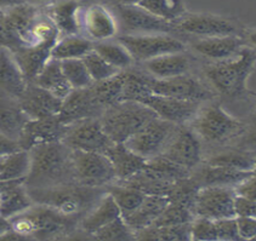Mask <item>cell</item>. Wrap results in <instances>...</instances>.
<instances>
[{
    "label": "cell",
    "mask_w": 256,
    "mask_h": 241,
    "mask_svg": "<svg viewBox=\"0 0 256 241\" xmlns=\"http://www.w3.org/2000/svg\"><path fill=\"white\" fill-rule=\"evenodd\" d=\"M104 107L95 100L90 87L72 90L62 102L58 119L62 124L72 125L86 119H100L104 112Z\"/></svg>",
    "instance_id": "e0dca14e"
},
{
    "label": "cell",
    "mask_w": 256,
    "mask_h": 241,
    "mask_svg": "<svg viewBox=\"0 0 256 241\" xmlns=\"http://www.w3.org/2000/svg\"><path fill=\"white\" fill-rule=\"evenodd\" d=\"M194 215L190 210L178 205V204L169 203L164 211L162 212L153 227H169V226H181L190 223L194 220Z\"/></svg>",
    "instance_id": "ee69618b"
},
{
    "label": "cell",
    "mask_w": 256,
    "mask_h": 241,
    "mask_svg": "<svg viewBox=\"0 0 256 241\" xmlns=\"http://www.w3.org/2000/svg\"><path fill=\"white\" fill-rule=\"evenodd\" d=\"M136 102L150 107L157 114L158 118L170 121L176 125L188 124L197 114L202 103L192 101L176 100L172 97L156 95L150 91L140 96Z\"/></svg>",
    "instance_id": "2e32d148"
},
{
    "label": "cell",
    "mask_w": 256,
    "mask_h": 241,
    "mask_svg": "<svg viewBox=\"0 0 256 241\" xmlns=\"http://www.w3.org/2000/svg\"><path fill=\"white\" fill-rule=\"evenodd\" d=\"M141 75L142 80L150 92L164 97L198 102V103L215 100L216 97V92L212 89V86L208 83H203L194 75L186 74L168 79H157L144 73H141Z\"/></svg>",
    "instance_id": "52a82bcc"
},
{
    "label": "cell",
    "mask_w": 256,
    "mask_h": 241,
    "mask_svg": "<svg viewBox=\"0 0 256 241\" xmlns=\"http://www.w3.org/2000/svg\"><path fill=\"white\" fill-rule=\"evenodd\" d=\"M83 61L88 68V70H89V74L94 83L106 80V79L112 78V76H114L122 72V70L116 69V67L110 66L107 61H104L94 50L88 53L86 56H84Z\"/></svg>",
    "instance_id": "f6af8a7d"
},
{
    "label": "cell",
    "mask_w": 256,
    "mask_h": 241,
    "mask_svg": "<svg viewBox=\"0 0 256 241\" xmlns=\"http://www.w3.org/2000/svg\"><path fill=\"white\" fill-rule=\"evenodd\" d=\"M30 170L24 180L27 189L51 188L74 182L72 149L62 141L36 144L30 149Z\"/></svg>",
    "instance_id": "6da1fadb"
},
{
    "label": "cell",
    "mask_w": 256,
    "mask_h": 241,
    "mask_svg": "<svg viewBox=\"0 0 256 241\" xmlns=\"http://www.w3.org/2000/svg\"><path fill=\"white\" fill-rule=\"evenodd\" d=\"M106 191L113 197L118 208L120 209L123 217L135 211L146 197V194H144L138 189L132 188V187L126 186L122 182H116V181L106 186Z\"/></svg>",
    "instance_id": "f35d334b"
},
{
    "label": "cell",
    "mask_w": 256,
    "mask_h": 241,
    "mask_svg": "<svg viewBox=\"0 0 256 241\" xmlns=\"http://www.w3.org/2000/svg\"><path fill=\"white\" fill-rule=\"evenodd\" d=\"M216 233H218V241H240V233H238L237 217L221 218L215 221Z\"/></svg>",
    "instance_id": "681fc988"
},
{
    "label": "cell",
    "mask_w": 256,
    "mask_h": 241,
    "mask_svg": "<svg viewBox=\"0 0 256 241\" xmlns=\"http://www.w3.org/2000/svg\"><path fill=\"white\" fill-rule=\"evenodd\" d=\"M176 30L199 39L214 36H243L246 29L237 22L212 13H186L175 23Z\"/></svg>",
    "instance_id": "7c38bea8"
},
{
    "label": "cell",
    "mask_w": 256,
    "mask_h": 241,
    "mask_svg": "<svg viewBox=\"0 0 256 241\" xmlns=\"http://www.w3.org/2000/svg\"><path fill=\"white\" fill-rule=\"evenodd\" d=\"M33 84L38 85L42 89L46 90L51 95L62 101L73 90L64 74L61 62L54 58H50V61L45 64V67L42 68V70L36 76Z\"/></svg>",
    "instance_id": "d6a6232c"
},
{
    "label": "cell",
    "mask_w": 256,
    "mask_h": 241,
    "mask_svg": "<svg viewBox=\"0 0 256 241\" xmlns=\"http://www.w3.org/2000/svg\"><path fill=\"white\" fill-rule=\"evenodd\" d=\"M138 6L174 24L187 13L184 0H142Z\"/></svg>",
    "instance_id": "ab89813d"
},
{
    "label": "cell",
    "mask_w": 256,
    "mask_h": 241,
    "mask_svg": "<svg viewBox=\"0 0 256 241\" xmlns=\"http://www.w3.org/2000/svg\"><path fill=\"white\" fill-rule=\"evenodd\" d=\"M2 158H0V166H2Z\"/></svg>",
    "instance_id": "94428289"
},
{
    "label": "cell",
    "mask_w": 256,
    "mask_h": 241,
    "mask_svg": "<svg viewBox=\"0 0 256 241\" xmlns=\"http://www.w3.org/2000/svg\"><path fill=\"white\" fill-rule=\"evenodd\" d=\"M136 240L187 241L190 240V223L181 226L153 227L142 229L135 234Z\"/></svg>",
    "instance_id": "60d3db41"
},
{
    "label": "cell",
    "mask_w": 256,
    "mask_h": 241,
    "mask_svg": "<svg viewBox=\"0 0 256 241\" xmlns=\"http://www.w3.org/2000/svg\"><path fill=\"white\" fill-rule=\"evenodd\" d=\"M141 66L146 70V74L153 78L168 79L190 74L192 61L186 51H184L159 56L157 58L144 62Z\"/></svg>",
    "instance_id": "d4e9b609"
},
{
    "label": "cell",
    "mask_w": 256,
    "mask_h": 241,
    "mask_svg": "<svg viewBox=\"0 0 256 241\" xmlns=\"http://www.w3.org/2000/svg\"><path fill=\"white\" fill-rule=\"evenodd\" d=\"M6 16L11 27L15 30L17 35L24 42L26 46L30 45V29L36 23V18L40 15L42 11L38 6H34L28 2L14 5L6 7Z\"/></svg>",
    "instance_id": "836d02e7"
},
{
    "label": "cell",
    "mask_w": 256,
    "mask_h": 241,
    "mask_svg": "<svg viewBox=\"0 0 256 241\" xmlns=\"http://www.w3.org/2000/svg\"><path fill=\"white\" fill-rule=\"evenodd\" d=\"M244 46H246L244 38L237 35L198 39L190 45L197 55L209 59L210 62L224 61L236 57Z\"/></svg>",
    "instance_id": "44dd1931"
},
{
    "label": "cell",
    "mask_w": 256,
    "mask_h": 241,
    "mask_svg": "<svg viewBox=\"0 0 256 241\" xmlns=\"http://www.w3.org/2000/svg\"><path fill=\"white\" fill-rule=\"evenodd\" d=\"M254 240H256V238H255V239H254Z\"/></svg>",
    "instance_id": "be15d7a7"
},
{
    "label": "cell",
    "mask_w": 256,
    "mask_h": 241,
    "mask_svg": "<svg viewBox=\"0 0 256 241\" xmlns=\"http://www.w3.org/2000/svg\"><path fill=\"white\" fill-rule=\"evenodd\" d=\"M199 189H200V186L192 176L180 178L172 184V191L168 194V199L170 203L178 204L193 212Z\"/></svg>",
    "instance_id": "b9f144b4"
},
{
    "label": "cell",
    "mask_w": 256,
    "mask_h": 241,
    "mask_svg": "<svg viewBox=\"0 0 256 241\" xmlns=\"http://www.w3.org/2000/svg\"><path fill=\"white\" fill-rule=\"evenodd\" d=\"M82 5L79 0H55L49 5L46 15L52 19L60 33L64 35H76L82 30Z\"/></svg>",
    "instance_id": "484cf974"
},
{
    "label": "cell",
    "mask_w": 256,
    "mask_h": 241,
    "mask_svg": "<svg viewBox=\"0 0 256 241\" xmlns=\"http://www.w3.org/2000/svg\"><path fill=\"white\" fill-rule=\"evenodd\" d=\"M74 182L86 187H106L116 182L112 163L104 153L72 150Z\"/></svg>",
    "instance_id": "9c48e42d"
},
{
    "label": "cell",
    "mask_w": 256,
    "mask_h": 241,
    "mask_svg": "<svg viewBox=\"0 0 256 241\" xmlns=\"http://www.w3.org/2000/svg\"><path fill=\"white\" fill-rule=\"evenodd\" d=\"M178 125L160 118H154L135 135H132L125 146L146 160L159 157L166 148Z\"/></svg>",
    "instance_id": "30bf717a"
},
{
    "label": "cell",
    "mask_w": 256,
    "mask_h": 241,
    "mask_svg": "<svg viewBox=\"0 0 256 241\" xmlns=\"http://www.w3.org/2000/svg\"><path fill=\"white\" fill-rule=\"evenodd\" d=\"M112 4V6H132V5H138L142 0H107Z\"/></svg>",
    "instance_id": "6f0895ef"
},
{
    "label": "cell",
    "mask_w": 256,
    "mask_h": 241,
    "mask_svg": "<svg viewBox=\"0 0 256 241\" xmlns=\"http://www.w3.org/2000/svg\"><path fill=\"white\" fill-rule=\"evenodd\" d=\"M62 142L72 150L98 153H104L113 144L100 119H86L68 125Z\"/></svg>",
    "instance_id": "5bb4252c"
},
{
    "label": "cell",
    "mask_w": 256,
    "mask_h": 241,
    "mask_svg": "<svg viewBox=\"0 0 256 241\" xmlns=\"http://www.w3.org/2000/svg\"><path fill=\"white\" fill-rule=\"evenodd\" d=\"M5 8H0V47L8 49L11 52H16L26 45L11 27Z\"/></svg>",
    "instance_id": "7dc6e473"
},
{
    "label": "cell",
    "mask_w": 256,
    "mask_h": 241,
    "mask_svg": "<svg viewBox=\"0 0 256 241\" xmlns=\"http://www.w3.org/2000/svg\"><path fill=\"white\" fill-rule=\"evenodd\" d=\"M8 221L12 231L27 239H58L73 233L79 223L38 204Z\"/></svg>",
    "instance_id": "5b68a950"
},
{
    "label": "cell",
    "mask_w": 256,
    "mask_h": 241,
    "mask_svg": "<svg viewBox=\"0 0 256 241\" xmlns=\"http://www.w3.org/2000/svg\"><path fill=\"white\" fill-rule=\"evenodd\" d=\"M162 157L192 172L204 161V146L188 125H178Z\"/></svg>",
    "instance_id": "8fae6325"
},
{
    "label": "cell",
    "mask_w": 256,
    "mask_h": 241,
    "mask_svg": "<svg viewBox=\"0 0 256 241\" xmlns=\"http://www.w3.org/2000/svg\"><path fill=\"white\" fill-rule=\"evenodd\" d=\"M32 200L38 205L49 208L61 216L80 222L106 193V187H86L76 183L51 188L27 189Z\"/></svg>",
    "instance_id": "7a4b0ae2"
},
{
    "label": "cell",
    "mask_w": 256,
    "mask_h": 241,
    "mask_svg": "<svg viewBox=\"0 0 256 241\" xmlns=\"http://www.w3.org/2000/svg\"><path fill=\"white\" fill-rule=\"evenodd\" d=\"M30 170V150H20L2 158L0 166V182L24 181Z\"/></svg>",
    "instance_id": "74e56055"
},
{
    "label": "cell",
    "mask_w": 256,
    "mask_h": 241,
    "mask_svg": "<svg viewBox=\"0 0 256 241\" xmlns=\"http://www.w3.org/2000/svg\"><path fill=\"white\" fill-rule=\"evenodd\" d=\"M236 194L240 197L246 198L249 200H256V174L252 172V176H249L246 181H243L240 184H238L234 188Z\"/></svg>",
    "instance_id": "f5cc1de1"
},
{
    "label": "cell",
    "mask_w": 256,
    "mask_h": 241,
    "mask_svg": "<svg viewBox=\"0 0 256 241\" xmlns=\"http://www.w3.org/2000/svg\"><path fill=\"white\" fill-rule=\"evenodd\" d=\"M66 131L67 126L60 121L58 115L42 119H30L22 130L18 142L22 149L30 150L36 144L62 141Z\"/></svg>",
    "instance_id": "d6986e66"
},
{
    "label": "cell",
    "mask_w": 256,
    "mask_h": 241,
    "mask_svg": "<svg viewBox=\"0 0 256 241\" xmlns=\"http://www.w3.org/2000/svg\"><path fill=\"white\" fill-rule=\"evenodd\" d=\"M204 164L212 166H226L242 171H254L256 154L254 150H244L233 147H220L218 150L204 155Z\"/></svg>",
    "instance_id": "f546056e"
},
{
    "label": "cell",
    "mask_w": 256,
    "mask_h": 241,
    "mask_svg": "<svg viewBox=\"0 0 256 241\" xmlns=\"http://www.w3.org/2000/svg\"><path fill=\"white\" fill-rule=\"evenodd\" d=\"M60 62H61L64 74L73 90L88 89L94 84L83 58L66 59V61Z\"/></svg>",
    "instance_id": "7bdbcfd3"
},
{
    "label": "cell",
    "mask_w": 256,
    "mask_h": 241,
    "mask_svg": "<svg viewBox=\"0 0 256 241\" xmlns=\"http://www.w3.org/2000/svg\"><path fill=\"white\" fill-rule=\"evenodd\" d=\"M188 126L203 143L216 147H228L243 132L246 123L226 112L220 102H204Z\"/></svg>",
    "instance_id": "277c9868"
},
{
    "label": "cell",
    "mask_w": 256,
    "mask_h": 241,
    "mask_svg": "<svg viewBox=\"0 0 256 241\" xmlns=\"http://www.w3.org/2000/svg\"><path fill=\"white\" fill-rule=\"evenodd\" d=\"M62 100L51 95L36 84H28L22 97L18 100L20 107L30 119H42L58 115Z\"/></svg>",
    "instance_id": "ffe728a7"
},
{
    "label": "cell",
    "mask_w": 256,
    "mask_h": 241,
    "mask_svg": "<svg viewBox=\"0 0 256 241\" xmlns=\"http://www.w3.org/2000/svg\"><path fill=\"white\" fill-rule=\"evenodd\" d=\"M94 51L119 70H129L135 64L132 53L116 39L94 42Z\"/></svg>",
    "instance_id": "8d00e7d4"
},
{
    "label": "cell",
    "mask_w": 256,
    "mask_h": 241,
    "mask_svg": "<svg viewBox=\"0 0 256 241\" xmlns=\"http://www.w3.org/2000/svg\"><path fill=\"white\" fill-rule=\"evenodd\" d=\"M254 171H242L226 166H212L202 164L197 169L193 170L192 176L200 187L216 186L236 188L238 184L246 181Z\"/></svg>",
    "instance_id": "7402d4cb"
},
{
    "label": "cell",
    "mask_w": 256,
    "mask_h": 241,
    "mask_svg": "<svg viewBox=\"0 0 256 241\" xmlns=\"http://www.w3.org/2000/svg\"><path fill=\"white\" fill-rule=\"evenodd\" d=\"M236 197L237 194L234 188L230 187H200L193 214L196 217H206L214 221L237 217L234 206Z\"/></svg>",
    "instance_id": "4fadbf2b"
},
{
    "label": "cell",
    "mask_w": 256,
    "mask_h": 241,
    "mask_svg": "<svg viewBox=\"0 0 256 241\" xmlns=\"http://www.w3.org/2000/svg\"><path fill=\"white\" fill-rule=\"evenodd\" d=\"M125 79H126V70H122L120 73L106 79V80L94 83L90 86V91L95 100L101 104L104 108L113 106V104L122 102Z\"/></svg>",
    "instance_id": "d590c367"
},
{
    "label": "cell",
    "mask_w": 256,
    "mask_h": 241,
    "mask_svg": "<svg viewBox=\"0 0 256 241\" xmlns=\"http://www.w3.org/2000/svg\"><path fill=\"white\" fill-rule=\"evenodd\" d=\"M104 154L112 163L116 172V181H126L134 175L138 174L146 167L147 160L132 149L128 148L124 143H113Z\"/></svg>",
    "instance_id": "83f0119b"
},
{
    "label": "cell",
    "mask_w": 256,
    "mask_h": 241,
    "mask_svg": "<svg viewBox=\"0 0 256 241\" xmlns=\"http://www.w3.org/2000/svg\"><path fill=\"white\" fill-rule=\"evenodd\" d=\"M20 150H22V147L18 141L0 133V158H5Z\"/></svg>",
    "instance_id": "11a10c76"
},
{
    "label": "cell",
    "mask_w": 256,
    "mask_h": 241,
    "mask_svg": "<svg viewBox=\"0 0 256 241\" xmlns=\"http://www.w3.org/2000/svg\"><path fill=\"white\" fill-rule=\"evenodd\" d=\"M27 86L28 81L26 80L12 52L0 47V91L4 96L18 101Z\"/></svg>",
    "instance_id": "cb8c5ba5"
},
{
    "label": "cell",
    "mask_w": 256,
    "mask_h": 241,
    "mask_svg": "<svg viewBox=\"0 0 256 241\" xmlns=\"http://www.w3.org/2000/svg\"><path fill=\"white\" fill-rule=\"evenodd\" d=\"M55 0H26V2L28 4H32L34 6H38L40 7L42 5H50L51 2H54Z\"/></svg>",
    "instance_id": "91938a15"
},
{
    "label": "cell",
    "mask_w": 256,
    "mask_h": 241,
    "mask_svg": "<svg viewBox=\"0 0 256 241\" xmlns=\"http://www.w3.org/2000/svg\"><path fill=\"white\" fill-rule=\"evenodd\" d=\"M34 205L36 203L28 194L24 181L0 182V217L2 220H10Z\"/></svg>",
    "instance_id": "603a6c76"
},
{
    "label": "cell",
    "mask_w": 256,
    "mask_h": 241,
    "mask_svg": "<svg viewBox=\"0 0 256 241\" xmlns=\"http://www.w3.org/2000/svg\"><path fill=\"white\" fill-rule=\"evenodd\" d=\"M255 66L256 50L246 45L236 57L206 64L203 73L216 95L240 98L249 93L248 80Z\"/></svg>",
    "instance_id": "3957f363"
},
{
    "label": "cell",
    "mask_w": 256,
    "mask_h": 241,
    "mask_svg": "<svg viewBox=\"0 0 256 241\" xmlns=\"http://www.w3.org/2000/svg\"><path fill=\"white\" fill-rule=\"evenodd\" d=\"M169 203L168 197H163V195H146L141 205L123 218L126 225L136 234L142 229L152 226Z\"/></svg>",
    "instance_id": "f1b7e54d"
},
{
    "label": "cell",
    "mask_w": 256,
    "mask_h": 241,
    "mask_svg": "<svg viewBox=\"0 0 256 241\" xmlns=\"http://www.w3.org/2000/svg\"><path fill=\"white\" fill-rule=\"evenodd\" d=\"M30 118L20 107L17 100L0 96V133L18 141Z\"/></svg>",
    "instance_id": "1f68e13d"
},
{
    "label": "cell",
    "mask_w": 256,
    "mask_h": 241,
    "mask_svg": "<svg viewBox=\"0 0 256 241\" xmlns=\"http://www.w3.org/2000/svg\"><path fill=\"white\" fill-rule=\"evenodd\" d=\"M113 10L123 34H170L176 30L175 24L158 18L138 5L113 6Z\"/></svg>",
    "instance_id": "9a60e30c"
},
{
    "label": "cell",
    "mask_w": 256,
    "mask_h": 241,
    "mask_svg": "<svg viewBox=\"0 0 256 241\" xmlns=\"http://www.w3.org/2000/svg\"><path fill=\"white\" fill-rule=\"evenodd\" d=\"M94 239L104 241H125V240H136L135 233L132 231L123 216L118 217L116 220L110 222V225L104 227L92 235Z\"/></svg>",
    "instance_id": "bcb514c9"
},
{
    "label": "cell",
    "mask_w": 256,
    "mask_h": 241,
    "mask_svg": "<svg viewBox=\"0 0 256 241\" xmlns=\"http://www.w3.org/2000/svg\"><path fill=\"white\" fill-rule=\"evenodd\" d=\"M238 233L242 240H254L256 238V218L237 216Z\"/></svg>",
    "instance_id": "816d5d0a"
},
{
    "label": "cell",
    "mask_w": 256,
    "mask_h": 241,
    "mask_svg": "<svg viewBox=\"0 0 256 241\" xmlns=\"http://www.w3.org/2000/svg\"><path fill=\"white\" fill-rule=\"evenodd\" d=\"M254 152H255V154H256V150H254ZM254 172H255V174H256V167H255V170H254Z\"/></svg>",
    "instance_id": "6125c7cd"
},
{
    "label": "cell",
    "mask_w": 256,
    "mask_h": 241,
    "mask_svg": "<svg viewBox=\"0 0 256 241\" xmlns=\"http://www.w3.org/2000/svg\"><path fill=\"white\" fill-rule=\"evenodd\" d=\"M51 49L52 46H48V45H30V46H24L16 52H12L28 84L34 83L45 64L50 61Z\"/></svg>",
    "instance_id": "4dcf8cb0"
},
{
    "label": "cell",
    "mask_w": 256,
    "mask_h": 241,
    "mask_svg": "<svg viewBox=\"0 0 256 241\" xmlns=\"http://www.w3.org/2000/svg\"><path fill=\"white\" fill-rule=\"evenodd\" d=\"M154 118L157 114L140 102L122 101L107 107L100 121L113 143H125Z\"/></svg>",
    "instance_id": "8992f818"
},
{
    "label": "cell",
    "mask_w": 256,
    "mask_h": 241,
    "mask_svg": "<svg viewBox=\"0 0 256 241\" xmlns=\"http://www.w3.org/2000/svg\"><path fill=\"white\" fill-rule=\"evenodd\" d=\"M122 216L120 209L110 193H104V197L98 200V203L82 218L79 227L85 234L92 237L96 232L104 227L110 225V222Z\"/></svg>",
    "instance_id": "4316f807"
},
{
    "label": "cell",
    "mask_w": 256,
    "mask_h": 241,
    "mask_svg": "<svg viewBox=\"0 0 256 241\" xmlns=\"http://www.w3.org/2000/svg\"><path fill=\"white\" fill-rule=\"evenodd\" d=\"M80 27L91 41L110 40L119 27L114 13L101 4H92L80 12Z\"/></svg>",
    "instance_id": "ac0fdd59"
},
{
    "label": "cell",
    "mask_w": 256,
    "mask_h": 241,
    "mask_svg": "<svg viewBox=\"0 0 256 241\" xmlns=\"http://www.w3.org/2000/svg\"><path fill=\"white\" fill-rule=\"evenodd\" d=\"M236 215L256 218V200H249L237 195L234 201Z\"/></svg>",
    "instance_id": "db71d44e"
},
{
    "label": "cell",
    "mask_w": 256,
    "mask_h": 241,
    "mask_svg": "<svg viewBox=\"0 0 256 241\" xmlns=\"http://www.w3.org/2000/svg\"><path fill=\"white\" fill-rule=\"evenodd\" d=\"M228 147L244 150H256V117L249 123H246V127L240 137Z\"/></svg>",
    "instance_id": "f907efd6"
},
{
    "label": "cell",
    "mask_w": 256,
    "mask_h": 241,
    "mask_svg": "<svg viewBox=\"0 0 256 241\" xmlns=\"http://www.w3.org/2000/svg\"><path fill=\"white\" fill-rule=\"evenodd\" d=\"M190 240L218 241L215 221L206 217H194L190 222Z\"/></svg>",
    "instance_id": "c3c4849f"
},
{
    "label": "cell",
    "mask_w": 256,
    "mask_h": 241,
    "mask_svg": "<svg viewBox=\"0 0 256 241\" xmlns=\"http://www.w3.org/2000/svg\"><path fill=\"white\" fill-rule=\"evenodd\" d=\"M116 40L132 53L135 63H144L159 56L186 51V45L170 34H122Z\"/></svg>",
    "instance_id": "ba28073f"
},
{
    "label": "cell",
    "mask_w": 256,
    "mask_h": 241,
    "mask_svg": "<svg viewBox=\"0 0 256 241\" xmlns=\"http://www.w3.org/2000/svg\"><path fill=\"white\" fill-rule=\"evenodd\" d=\"M243 38H244V40H246L248 46L252 47V49L256 50V29L246 30V32H244Z\"/></svg>",
    "instance_id": "9f6ffc18"
},
{
    "label": "cell",
    "mask_w": 256,
    "mask_h": 241,
    "mask_svg": "<svg viewBox=\"0 0 256 241\" xmlns=\"http://www.w3.org/2000/svg\"><path fill=\"white\" fill-rule=\"evenodd\" d=\"M92 50L94 41H91L86 36H82L79 34L66 35L58 39V42L54 45L51 49V58L58 61L83 58Z\"/></svg>",
    "instance_id": "e575fe53"
},
{
    "label": "cell",
    "mask_w": 256,
    "mask_h": 241,
    "mask_svg": "<svg viewBox=\"0 0 256 241\" xmlns=\"http://www.w3.org/2000/svg\"><path fill=\"white\" fill-rule=\"evenodd\" d=\"M22 2H26V0H0V8L10 7L14 5L22 4Z\"/></svg>",
    "instance_id": "680465c9"
}]
</instances>
